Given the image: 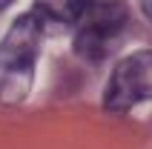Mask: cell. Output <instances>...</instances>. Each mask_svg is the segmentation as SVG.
Masks as SVG:
<instances>
[{"label":"cell","instance_id":"obj_2","mask_svg":"<svg viewBox=\"0 0 152 149\" xmlns=\"http://www.w3.org/2000/svg\"><path fill=\"white\" fill-rule=\"evenodd\" d=\"M129 9L124 0H86L75 20V52L86 60H101L109 55L112 43L124 32Z\"/></svg>","mask_w":152,"mask_h":149},{"label":"cell","instance_id":"obj_5","mask_svg":"<svg viewBox=\"0 0 152 149\" xmlns=\"http://www.w3.org/2000/svg\"><path fill=\"white\" fill-rule=\"evenodd\" d=\"M141 9H144V15L152 20V0H141Z\"/></svg>","mask_w":152,"mask_h":149},{"label":"cell","instance_id":"obj_3","mask_svg":"<svg viewBox=\"0 0 152 149\" xmlns=\"http://www.w3.org/2000/svg\"><path fill=\"white\" fill-rule=\"evenodd\" d=\"M152 100V52H135L115 66L103 95L109 112H126L135 103Z\"/></svg>","mask_w":152,"mask_h":149},{"label":"cell","instance_id":"obj_6","mask_svg":"<svg viewBox=\"0 0 152 149\" xmlns=\"http://www.w3.org/2000/svg\"><path fill=\"white\" fill-rule=\"evenodd\" d=\"M9 3H12V0H0V12H3V9H6Z\"/></svg>","mask_w":152,"mask_h":149},{"label":"cell","instance_id":"obj_4","mask_svg":"<svg viewBox=\"0 0 152 149\" xmlns=\"http://www.w3.org/2000/svg\"><path fill=\"white\" fill-rule=\"evenodd\" d=\"M86 0H34L32 15L37 17L40 29L46 26H75Z\"/></svg>","mask_w":152,"mask_h":149},{"label":"cell","instance_id":"obj_1","mask_svg":"<svg viewBox=\"0 0 152 149\" xmlns=\"http://www.w3.org/2000/svg\"><path fill=\"white\" fill-rule=\"evenodd\" d=\"M40 23L37 17L29 15L17 17L9 29L6 40L0 43V69H3V83H0V98L3 100H20L32 86V72L37 49H40Z\"/></svg>","mask_w":152,"mask_h":149}]
</instances>
